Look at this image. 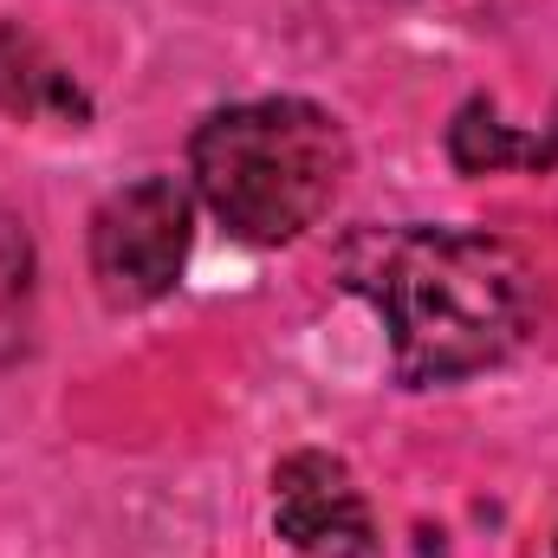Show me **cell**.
Instances as JSON below:
<instances>
[{
  "mask_svg": "<svg viewBox=\"0 0 558 558\" xmlns=\"http://www.w3.org/2000/svg\"><path fill=\"white\" fill-rule=\"evenodd\" d=\"M338 286L371 299L410 390L474 377L533 331V267L481 228H357Z\"/></svg>",
  "mask_w": 558,
  "mask_h": 558,
  "instance_id": "obj_1",
  "label": "cell"
},
{
  "mask_svg": "<svg viewBox=\"0 0 558 558\" xmlns=\"http://www.w3.org/2000/svg\"><path fill=\"white\" fill-rule=\"evenodd\" d=\"M189 175L234 241L279 247L331 215L351 175V143L312 98H254L215 111L195 131Z\"/></svg>",
  "mask_w": 558,
  "mask_h": 558,
  "instance_id": "obj_2",
  "label": "cell"
},
{
  "mask_svg": "<svg viewBox=\"0 0 558 558\" xmlns=\"http://www.w3.org/2000/svg\"><path fill=\"white\" fill-rule=\"evenodd\" d=\"M195 202L175 175H143L92 215V279L111 305H156L189 260Z\"/></svg>",
  "mask_w": 558,
  "mask_h": 558,
  "instance_id": "obj_3",
  "label": "cell"
},
{
  "mask_svg": "<svg viewBox=\"0 0 558 558\" xmlns=\"http://www.w3.org/2000/svg\"><path fill=\"white\" fill-rule=\"evenodd\" d=\"M274 487H279L274 526L292 553L377 558L371 507H364V494H357V481H351L344 461H331V454H292V461H279Z\"/></svg>",
  "mask_w": 558,
  "mask_h": 558,
  "instance_id": "obj_4",
  "label": "cell"
},
{
  "mask_svg": "<svg viewBox=\"0 0 558 558\" xmlns=\"http://www.w3.org/2000/svg\"><path fill=\"white\" fill-rule=\"evenodd\" d=\"M0 111L85 124V118H92V98L78 92V78H72L26 26H0Z\"/></svg>",
  "mask_w": 558,
  "mask_h": 558,
  "instance_id": "obj_5",
  "label": "cell"
},
{
  "mask_svg": "<svg viewBox=\"0 0 558 558\" xmlns=\"http://www.w3.org/2000/svg\"><path fill=\"white\" fill-rule=\"evenodd\" d=\"M448 156H454L461 175H494V169H507V162L553 169L558 162V124L546 137H520V131L494 111V98H468V105L454 111V124H448Z\"/></svg>",
  "mask_w": 558,
  "mask_h": 558,
  "instance_id": "obj_6",
  "label": "cell"
}]
</instances>
